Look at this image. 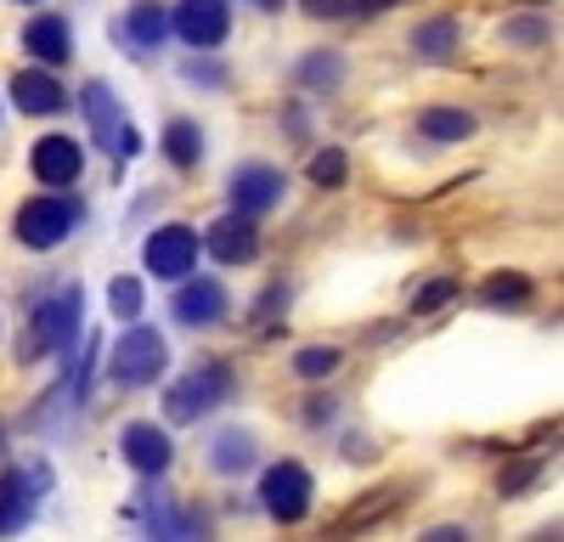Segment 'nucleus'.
<instances>
[{"label":"nucleus","mask_w":564,"mask_h":542,"mask_svg":"<svg viewBox=\"0 0 564 542\" xmlns=\"http://www.w3.org/2000/svg\"><path fill=\"white\" fill-rule=\"evenodd\" d=\"M231 390H238V373H231L226 361H204V368H193L186 379L170 384L164 413H170V424H198V419L215 413V406L231 401Z\"/></svg>","instance_id":"1"},{"label":"nucleus","mask_w":564,"mask_h":542,"mask_svg":"<svg viewBox=\"0 0 564 542\" xmlns=\"http://www.w3.org/2000/svg\"><path fill=\"white\" fill-rule=\"evenodd\" d=\"M79 220H85V209H79L74 198H63V187H52L45 198L18 204L12 232H18L23 249H57V243H68V238L79 232Z\"/></svg>","instance_id":"2"},{"label":"nucleus","mask_w":564,"mask_h":542,"mask_svg":"<svg viewBox=\"0 0 564 542\" xmlns=\"http://www.w3.org/2000/svg\"><path fill=\"white\" fill-rule=\"evenodd\" d=\"M79 305H85V289L68 283L63 294H45L34 305V323H29V339H23V356L40 361V356H63L79 334Z\"/></svg>","instance_id":"3"},{"label":"nucleus","mask_w":564,"mask_h":542,"mask_svg":"<svg viewBox=\"0 0 564 542\" xmlns=\"http://www.w3.org/2000/svg\"><path fill=\"white\" fill-rule=\"evenodd\" d=\"M311 491H316V480H311V469L294 464V458H282V464H271V469L260 475V503H265V514L282 520V525H300V520L311 514Z\"/></svg>","instance_id":"4"},{"label":"nucleus","mask_w":564,"mask_h":542,"mask_svg":"<svg viewBox=\"0 0 564 542\" xmlns=\"http://www.w3.org/2000/svg\"><path fill=\"white\" fill-rule=\"evenodd\" d=\"M164 361H170V345H164V334L159 328H130L113 350H108V373H113V384H153L159 373H164Z\"/></svg>","instance_id":"5"},{"label":"nucleus","mask_w":564,"mask_h":542,"mask_svg":"<svg viewBox=\"0 0 564 542\" xmlns=\"http://www.w3.org/2000/svg\"><path fill=\"white\" fill-rule=\"evenodd\" d=\"M85 119H90V136H97L113 159H135V153H141V136H135V124L124 119V108H119V97H113L108 79H90V85H85Z\"/></svg>","instance_id":"6"},{"label":"nucleus","mask_w":564,"mask_h":542,"mask_svg":"<svg viewBox=\"0 0 564 542\" xmlns=\"http://www.w3.org/2000/svg\"><path fill=\"white\" fill-rule=\"evenodd\" d=\"M198 254H204V243H198L193 226H175V220H170V226H159V232L148 238V249H141V265H148L153 278L181 283V278H193Z\"/></svg>","instance_id":"7"},{"label":"nucleus","mask_w":564,"mask_h":542,"mask_svg":"<svg viewBox=\"0 0 564 542\" xmlns=\"http://www.w3.org/2000/svg\"><path fill=\"white\" fill-rule=\"evenodd\" d=\"M45 486H52V469L45 464H23L12 475H0V536H12V531H23L34 520Z\"/></svg>","instance_id":"8"},{"label":"nucleus","mask_w":564,"mask_h":542,"mask_svg":"<svg viewBox=\"0 0 564 542\" xmlns=\"http://www.w3.org/2000/svg\"><path fill=\"white\" fill-rule=\"evenodd\" d=\"M170 29H175V40L193 45V52H215L231 29V7L226 0H181L170 12Z\"/></svg>","instance_id":"9"},{"label":"nucleus","mask_w":564,"mask_h":542,"mask_svg":"<svg viewBox=\"0 0 564 542\" xmlns=\"http://www.w3.org/2000/svg\"><path fill=\"white\" fill-rule=\"evenodd\" d=\"M226 198H231V209H238V215H265L276 198H282V170L276 164H238V175H231L226 181Z\"/></svg>","instance_id":"10"},{"label":"nucleus","mask_w":564,"mask_h":542,"mask_svg":"<svg viewBox=\"0 0 564 542\" xmlns=\"http://www.w3.org/2000/svg\"><path fill=\"white\" fill-rule=\"evenodd\" d=\"M175 323L181 328H215V323H226V311H231V300H226V283H215V278H193V283H181L175 289Z\"/></svg>","instance_id":"11"},{"label":"nucleus","mask_w":564,"mask_h":542,"mask_svg":"<svg viewBox=\"0 0 564 542\" xmlns=\"http://www.w3.org/2000/svg\"><path fill=\"white\" fill-rule=\"evenodd\" d=\"M220 265H249L254 260V249H260V232H254V215H238L231 209L226 220H215L209 226V238H198Z\"/></svg>","instance_id":"12"},{"label":"nucleus","mask_w":564,"mask_h":542,"mask_svg":"<svg viewBox=\"0 0 564 542\" xmlns=\"http://www.w3.org/2000/svg\"><path fill=\"white\" fill-rule=\"evenodd\" d=\"M12 108H18V113H29V119L63 113V108H68V90L57 85V74H45V68H23V74H12Z\"/></svg>","instance_id":"13"},{"label":"nucleus","mask_w":564,"mask_h":542,"mask_svg":"<svg viewBox=\"0 0 564 542\" xmlns=\"http://www.w3.org/2000/svg\"><path fill=\"white\" fill-rule=\"evenodd\" d=\"M29 164H34V175L45 181V187H74L79 170H85L79 142H68V136H40L34 153H29Z\"/></svg>","instance_id":"14"},{"label":"nucleus","mask_w":564,"mask_h":542,"mask_svg":"<svg viewBox=\"0 0 564 542\" xmlns=\"http://www.w3.org/2000/svg\"><path fill=\"white\" fill-rule=\"evenodd\" d=\"M119 446H124V464H130L135 475H148V480H159V475L170 469V458H175L170 435H164L159 424H130Z\"/></svg>","instance_id":"15"},{"label":"nucleus","mask_w":564,"mask_h":542,"mask_svg":"<svg viewBox=\"0 0 564 542\" xmlns=\"http://www.w3.org/2000/svg\"><path fill=\"white\" fill-rule=\"evenodd\" d=\"M23 52L40 57V63H52V68H63V63L74 57V29H68V18L40 12V18L23 29Z\"/></svg>","instance_id":"16"},{"label":"nucleus","mask_w":564,"mask_h":542,"mask_svg":"<svg viewBox=\"0 0 564 542\" xmlns=\"http://www.w3.org/2000/svg\"><path fill=\"white\" fill-rule=\"evenodd\" d=\"M119 34H124V45L135 57H148L170 40V12L159 7V0H135V7L124 12V23H119Z\"/></svg>","instance_id":"17"},{"label":"nucleus","mask_w":564,"mask_h":542,"mask_svg":"<svg viewBox=\"0 0 564 542\" xmlns=\"http://www.w3.org/2000/svg\"><path fill=\"white\" fill-rule=\"evenodd\" d=\"M457 45H463V23H457V18H430V23L412 29V52H417L423 63L457 57Z\"/></svg>","instance_id":"18"},{"label":"nucleus","mask_w":564,"mask_h":542,"mask_svg":"<svg viewBox=\"0 0 564 542\" xmlns=\"http://www.w3.org/2000/svg\"><path fill=\"white\" fill-rule=\"evenodd\" d=\"M135 520L148 525V536H198V531H204V525H198L193 514H186V509H170L159 486H153V497H148V503L135 509Z\"/></svg>","instance_id":"19"},{"label":"nucleus","mask_w":564,"mask_h":542,"mask_svg":"<svg viewBox=\"0 0 564 542\" xmlns=\"http://www.w3.org/2000/svg\"><path fill=\"white\" fill-rule=\"evenodd\" d=\"M209 464H215L220 475H243V469H254V435H249V430H226V435H215Z\"/></svg>","instance_id":"20"},{"label":"nucleus","mask_w":564,"mask_h":542,"mask_svg":"<svg viewBox=\"0 0 564 542\" xmlns=\"http://www.w3.org/2000/svg\"><path fill=\"white\" fill-rule=\"evenodd\" d=\"M417 130L430 136V142H468V136H475V113H463V108H423Z\"/></svg>","instance_id":"21"},{"label":"nucleus","mask_w":564,"mask_h":542,"mask_svg":"<svg viewBox=\"0 0 564 542\" xmlns=\"http://www.w3.org/2000/svg\"><path fill=\"white\" fill-rule=\"evenodd\" d=\"M164 159H170L175 170H193V164L204 159V130H198L193 119H170V130H164Z\"/></svg>","instance_id":"22"},{"label":"nucleus","mask_w":564,"mask_h":542,"mask_svg":"<svg viewBox=\"0 0 564 542\" xmlns=\"http://www.w3.org/2000/svg\"><path fill=\"white\" fill-rule=\"evenodd\" d=\"M294 85H305V90H339L345 85V57L339 52H311L294 68Z\"/></svg>","instance_id":"23"},{"label":"nucleus","mask_w":564,"mask_h":542,"mask_svg":"<svg viewBox=\"0 0 564 542\" xmlns=\"http://www.w3.org/2000/svg\"><path fill=\"white\" fill-rule=\"evenodd\" d=\"M480 300L486 305H525L531 300V278H520V271H497V278H486Z\"/></svg>","instance_id":"24"},{"label":"nucleus","mask_w":564,"mask_h":542,"mask_svg":"<svg viewBox=\"0 0 564 542\" xmlns=\"http://www.w3.org/2000/svg\"><path fill=\"white\" fill-rule=\"evenodd\" d=\"M339 361H345V356H339L334 345H305V350L294 356V373H300V379H327V373H339Z\"/></svg>","instance_id":"25"},{"label":"nucleus","mask_w":564,"mask_h":542,"mask_svg":"<svg viewBox=\"0 0 564 542\" xmlns=\"http://www.w3.org/2000/svg\"><path fill=\"white\" fill-rule=\"evenodd\" d=\"M311 181H316V187H345V181H350V159H345V148L316 153V159H311Z\"/></svg>","instance_id":"26"},{"label":"nucleus","mask_w":564,"mask_h":542,"mask_svg":"<svg viewBox=\"0 0 564 542\" xmlns=\"http://www.w3.org/2000/svg\"><path fill=\"white\" fill-rule=\"evenodd\" d=\"M536 475H542V458H520L513 469H502L497 491H502V497H525V491L536 486Z\"/></svg>","instance_id":"27"},{"label":"nucleus","mask_w":564,"mask_h":542,"mask_svg":"<svg viewBox=\"0 0 564 542\" xmlns=\"http://www.w3.org/2000/svg\"><path fill=\"white\" fill-rule=\"evenodd\" d=\"M395 503H401V486H390V497H367V503H356V509H350V514L339 520V531H356L361 520H384V514H390Z\"/></svg>","instance_id":"28"},{"label":"nucleus","mask_w":564,"mask_h":542,"mask_svg":"<svg viewBox=\"0 0 564 542\" xmlns=\"http://www.w3.org/2000/svg\"><path fill=\"white\" fill-rule=\"evenodd\" d=\"M108 305H113V316L135 323V316H141V283H135V278H113V289H108Z\"/></svg>","instance_id":"29"},{"label":"nucleus","mask_w":564,"mask_h":542,"mask_svg":"<svg viewBox=\"0 0 564 542\" xmlns=\"http://www.w3.org/2000/svg\"><path fill=\"white\" fill-rule=\"evenodd\" d=\"M502 40H513V45H542V40H553V34H547L542 18H513V23H502Z\"/></svg>","instance_id":"30"},{"label":"nucleus","mask_w":564,"mask_h":542,"mask_svg":"<svg viewBox=\"0 0 564 542\" xmlns=\"http://www.w3.org/2000/svg\"><path fill=\"white\" fill-rule=\"evenodd\" d=\"M181 79H186V85H204V90H220V85H226V68H220V63H204V57H186Z\"/></svg>","instance_id":"31"},{"label":"nucleus","mask_w":564,"mask_h":542,"mask_svg":"<svg viewBox=\"0 0 564 542\" xmlns=\"http://www.w3.org/2000/svg\"><path fill=\"white\" fill-rule=\"evenodd\" d=\"M446 300H457V283H452V278H441V283H430V289H417V294H412V311H441Z\"/></svg>","instance_id":"32"},{"label":"nucleus","mask_w":564,"mask_h":542,"mask_svg":"<svg viewBox=\"0 0 564 542\" xmlns=\"http://www.w3.org/2000/svg\"><path fill=\"white\" fill-rule=\"evenodd\" d=\"M311 18H356V0H305Z\"/></svg>","instance_id":"33"},{"label":"nucleus","mask_w":564,"mask_h":542,"mask_svg":"<svg viewBox=\"0 0 564 542\" xmlns=\"http://www.w3.org/2000/svg\"><path fill=\"white\" fill-rule=\"evenodd\" d=\"M305 419H311V424H322V419H334V401H327V395H311V406H305Z\"/></svg>","instance_id":"34"},{"label":"nucleus","mask_w":564,"mask_h":542,"mask_svg":"<svg viewBox=\"0 0 564 542\" xmlns=\"http://www.w3.org/2000/svg\"><path fill=\"white\" fill-rule=\"evenodd\" d=\"M249 7H260V12H282V0H249Z\"/></svg>","instance_id":"35"},{"label":"nucleus","mask_w":564,"mask_h":542,"mask_svg":"<svg viewBox=\"0 0 564 542\" xmlns=\"http://www.w3.org/2000/svg\"><path fill=\"white\" fill-rule=\"evenodd\" d=\"M525 7H542V0H525Z\"/></svg>","instance_id":"36"},{"label":"nucleus","mask_w":564,"mask_h":542,"mask_svg":"<svg viewBox=\"0 0 564 542\" xmlns=\"http://www.w3.org/2000/svg\"><path fill=\"white\" fill-rule=\"evenodd\" d=\"M18 7H34V0H18Z\"/></svg>","instance_id":"37"}]
</instances>
